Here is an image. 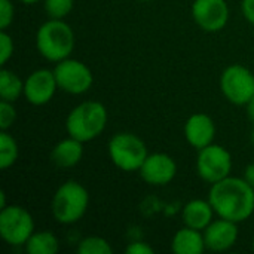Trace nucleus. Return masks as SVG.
I'll return each instance as SVG.
<instances>
[{"label":"nucleus","instance_id":"nucleus-1","mask_svg":"<svg viewBox=\"0 0 254 254\" xmlns=\"http://www.w3.org/2000/svg\"><path fill=\"white\" fill-rule=\"evenodd\" d=\"M208 201L217 217L243 223L254 213V189L240 177H226L213 183L208 192Z\"/></svg>","mask_w":254,"mask_h":254},{"label":"nucleus","instance_id":"nucleus-2","mask_svg":"<svg viewBox=\"0 0 254 254\" xmlns=\"http://www.w3.org/2000/svg\"><path fill=\"white\" fill-rule=\"evenodd\" d=\"M109 121L107 109L100 101H83L73 107L65 119V131L70 137L88 143L101 135Z\"/></svg>","mask_w":254,"mask_h":254},{"label":"nucleus","instance_id":"nucleus-3","mask_svg":"<svg viewBox=\"0 0 254 254\" xmlns=\"http://www.w3.org/2000/svg\"><path fill=\"white\" fill-rule=\"evenodd\" d=\"M74 42V31L64 19L49 18L36 33V48L39 54L55 64L71 55Z\"/></svg>","mask_w":254,"mask_h":254},{"label":"nucleus","instance_id":"nucleus-4","mask_svg":"<svg viewBox=\"0 0 254 254\" xmlns=\"http://www.w3.org/2000/svg\"><path fill=\"white\" fill-rule=\"evenodd\" d=\"M89 207V193L76 180H67L54 193L52 216L61 225L77 223L86 214Z\"/></svg>","mask_w":254,"mask_h":254},{"label":"nucleus","instance_id":"nucleus-5","mask_svg":"<svg viewBox=\"0 0 254 254\" xmlns=\"http://www.w3.org/2000/svg\"><path fill=\"white\" fill-rule=\"evenodd\" d=\"M107 152L113 165L125 173L138 171L149 155L146 143L132 132L115 134L109 141Z\"/></svg>","mask_w":254,"mask_h":254},{"label":"nucleus","instance_id":"nucleus-6","mask_svg":"<svg viewBox=\"0 0 254 254\" xmlns=\"http://www.w3.org/2000/svg\"><path fill=\"white\" fill-rule=\"evenodd\" d=\"M33 216L21 205H7L0 210V237L12 247H22L34 232Z\"/></svg>","mask_w":254,"mask_h":254},{"label":"nucleus","instance_id":"nucleus-7","mask_svg":"<svg viewBox=\"0 0 254 254\" xmlns=\"http://www.w3.org/2000/svg\"><path fill=\"white\" fill-rule=\"evenodd\" d=\"M220 91L229 103L246 106L254 95V73L243 64L228 65L220 76Z\"/></svg>","mask_w":254,"mask_h":254},{"label":"nucleus","instance_id":"nucleus-8","mask_svg":"<svg viewBox=\"0 0 254 254\" xmlns=\"http://www.w3.org/2000/svg\"><path fill=\"white\" fill-rule=\"evenodd\" d=\"M232 156L220 144L211 143L201 150L196 156V174L201 180L213 185L231 176Z\"/></svg>","mask_w":254,"mask_h":254},{"label":"nucleus","instance_id":"nucleus-9","mask_svg":"<svg viewBox=\"0 0 254 254\" xmlns=\"http://www.w3.org/2000/svg\"><path fill=\"white\" fill-rule=\"evenodd\" d=\"M54 74L58 83V89L71 95L88 92L94 83L91 68L85 63L70 57L57 63L54 67Z\"/></svg>","mask_w":254,"mask_h":254},{"label":"nucleus","instance_id":"nucleus-10","mask_svg":"<svg viewBox=\"0 0 254 254\" xmlns=\"http://www.w3.org/2000/svg\"><path fill=\"white\" fill-rule=\"evenodd\" d=\"M192 16L202 31L217 33L229 21V6L226 0H193Z\"/></svg>","mask_w":254,"mask_h":254},{"label":"nucleus","instance_id":"nucleus-11","mask_svg":"<svg viewBox=\"0 0 254 254\" xmlns=\"http://www.w3.org/2000/svg\"><path fill=\"white\" fill-rule=\"evenodd\" d=\"M58 89L54 70L39 68L27 76L24 80V97L31 106L48 104Z\"/></svg>","mask_w":254,"mask_h":254},{"label":"nucleus","instance_id":"nucleus-12","mask_svg":"<svg viewBox=\"0 0 254 254\" xmlns=\"http://www.w3.org/2000/svg\"><path fill=\"white\" fill-rule=\"evenodd\" d=\"M138 173L143 182L150 186H167L177 176V164L167 153H149Z\"/></svg>","mask_w":254,"mask_h":254},{"label":"nucleus","instance_id":"nucleus-13","mask_svg":"<svg viewBox=\"0 0 254 254\" xmlns=\"http://www.w3.org/2000/svg\"><path fill=\"white\" fill-rule=\"evenodd\" d=\"M240 223L226 220V219H214L204 231V240H205V247L210 252L222 253L231 250L240 238Z\"/></svg>","mask_w":254,"mask_h":254},{"label":"nucleus","instance_id":"nucleus-14","mask_svg":"<svg viewBox=\"0 0 254 254\" xmlns=\"http://www.w3.org/2000/svg\"><path fill=\"white\" fill-rule=\"evenodd\" d=\"M183 131L186 141L196 150H201L202 147L214 143L216 138V124L207 113L190 115L185 124Z\"/></svg>","mask_w":254,"mask_h":254},{"label":"nucleus","instance_id":"nucleus-15","mask_svg":"<svg viewBox=\"0 0 254 254\" xmlns=\"http://www.w3.org/2000/svg\"><path fill=\"white\" fill-rule=\"evenodd\" d=\"M214 208L208 199H192L185 204L182 210V219L185 226L204 231L214 220Z\"/></svg>","mask_w":254,"mask_h":254},{"label":"nucleus","instance_id":"nucleus-16","mask_svg":"<svg viewBox=\"0 0 254 254\" xmlns=\"http://www.w3.org/2000/svg\"><path fill=\"white\" fill-rule=\"evenodd\" d=\"M83 144L85 143L68 135L54 146L51 152V161L58 168H73L83 158Z\"/></svg>","mask_w":254,"mask_h":254},{"label":"nucleus","instance_id":"nucleus-17","mask_svg":"<svg viewBox=\"0 0 254 254\" xmlns=\"http://www.w3.org/2000/svg\"><path fill=\"white\" fill-rule=\"evenodd\" d=\"M207 250L202 231L183 226L171 240V252L174 254H202Z\"/></svg>","mask_w":254,"mask_h":254},{"label":"nucleus","instance_id":"nucleus-18","mask_svg":"<svg viewBox=\"0 0 254 254\" xmlns=\"http://www.w3.org/2000/svg\"><path fill=\"white\" fill-rule=\"evenodd\" d=\"M24 247L28 254H55L60 250V241L49 231H34Z\"/></svg>","mask_w":254,"mask_h":254},{"label":"nucleus","instance_id":"nucleus-19","mask_svg":"<svg viewBox=\"0 0 254 254\" xmlns=\"http://www.w3.org/2000/svg\"><path fill=\"white\" fill-rule=\"evenodd\" d=\"M24 95V80L12 70H0V100L15 103Z\"/></svg>","mask_w":254,"mask_h":254},{"label":"nucleus","instance_id":"nucleus-20","mask_svg":"<svg viewBox=\"0 0 254 254\" xmlns=\"http://www.w3.org/2000/svg\"><path fill=\"white\" fill-rule=\"evenodd\" d=\"M19 156V147L16 140L7 132L0 129V168H10Z\"/></svg>","mask_w":254,"mask_h":254},{"label":"nucleus","instance_id":"nucleus-21","mask_svg":"<svg viewBox=\"0 0 254 254\" xmlns=\"http://www.w3.org/2000/svg\"><path fill=\"white\" fill-rule=\"evenodd\" d=\"M77 254H112L113 253V247L110 246V243L103 238V237H97V235H89L82 238L77 243Z\"/></svg>","mask_w":254,"mask_h":254},{"label":"nucleus","instance_id":"nucleus-22","mask_svg":"<svg viewBox=\"0 0 254 254\" xmlns=\"http://www.w3.org/2000/svg\"><path fill=\"white\" fill-rule=\"evenodd\" d=\"M74 6V0H43V9L49 18L64 19Z\"/></svg>","mask_w":254,"mask_h":254},{"label":"nucleus","instance_id":"nucleus-23","mask_svg":"<svg viewBox=\"0 0 254 254\" xmlns=\"http://www.w3.org/2000/svg\"><path fill=\"white\" fill-rule=\"evenodd\" d=\"M16 121V110L13 107V103L9 101H0V129L9 131L12 125Z\"/></svg>","mask_w":254,"mask_h":254},{"label":"nucleus","instance_id":"nucleus-24","mask_svg":"<svg viewBox=\"0 0 254 254\" xmlns=\"http://www.w3.org/2000/svg\"><path fill=\"white\" fill-rule=\"evenodd\" d=\"M15 51V45H13V39L12 36L7 33V30H1L0 31V64L6 65V63L12 58Z\"/></svg>","mask_w":254,"mask_h":254},{"label":"nucleus","instance_id":"nucleus-25","mask_svg":"<svg viewBox=\"0 0 254 254\" xmlns=\"http://www.w3.org/2000/svg\"><path fill=\"white\" fill-rule=\"evenodd\" d=\"M15 16V7L10 0H0V30H7Z\"/></svg>","mask_w":254,"mask_h":254},{"label":"nucleus","instance_id":"nucleus-26","mask_svg":"<svg viewBox=\"0 0 254 254\" xmlns=\"http://www.w3.org/2000/svg\"><path fill=\"white\" fill-rule=\"evenodd\" d=\"M125 253L127 254H153L155 250L147 244V243H143V241H134V243H129L125 249Z\"/></svg>","mask_w":254,"mask_h":254},{"label":"nucleus","instance_id":"nucleus-27","mask_svg":"<svg viewBox=\"0 0 254 254\" xmlns=\"http://www.w3.org/2000/svg\"><path fill=\"white\" fill-rule=\"evenodd\" d=\"M241 12L244 19L254 25V0H241Z\"/></svg>","mask_w":254,"mask_h":254},{"label":"nucleus","instance_id":"nucleus-28","mask_svg":"<svg viewBox=\"0 0 254 254\" xmlns=\"http://www.w3.org/2000/svg\"><path fill=\"white\" fill-rule=\"evenodd\" d=\"M243 179H244V180H246V182L254 189V162L253 164H249V165L246 167Z\"/></svg>","mask_w":254,"mask_h":254},{"label":"nucleus","instance_id":"nucleus-29","mask_svg":"<svg viewBox=\"0 0 254 254\" xmlns=\"http://www.w3.org/2000/svg\"><path fill=\"white\" fill-rule=\"evenodd\" d=\"M246 107V112H247V116H249V119L252 121L254 124V95H253V98L244 106Z\"/></svg>","mask_w":254,"mask_h":254},{"label":"nucleus","instance_id":"nucleus-30","mask_svg":"<svg viewBox=\"0 0 254 254\" xmlns=\"http://www.w3.org/2000/svg\"><path fill=\"white\" fill-rule=\"evenodd\" d=\"M4 207H7V204H6V193L1 190L0 192V210L4 208Z\"/></svg>","mask_w":254,"mask_h":254},{"label":"nucleus","instance_id":"nucleus-31","mask_svg":"<svg viewBox=\"0 0 254 254\" xmlns=\"http://www.w3.org/2000/svg\"><path fill=\"white\" fill-rule=\"evenodd\" d=\"M21 3H24V4H34V3H37V1H43V0H19Z\"/></svg>","mask_w":254,"mask_h":254},{"label":"nucleus","instance_id":"nucleus-32","mask_svg":"<svg viewBox=\"0 0 254 254\" xmlns=\"http://www.w3.org/2000/svg\"><path fill=\"white\" fill-rule=\"evenodd\" d=\"M250 141H252V144H253L254 147V127L253 129H252V134H250Z\"/></svg>","mask_w":254,"mask_h":254},{"label":"nucleus","instance_id":"nucleus-33","mask_svg":"<svg viewBox=\"0 0 254 254\" xmlns=\"http://www.w3.org/2000/svg\"><path fill=\"white\" fill-rule=\"evenodd\" d=\"M141 1H152V0H141Z\"/></svg>","mask_w":254,"mask_h":254},{"label":"nucleus","instance_id":"nucleus-34","mask_svg":"<svg viewBox=\"0 0 254 254\" xmlns=\"http://www.w3.org/2000/svg\"><path fill=\"white\" fill-rule=\"evenodd\" d=\"M253 252H254V237H253Z\"/></svg>","mask_w":254,"mask_h":254}]
</instances>
